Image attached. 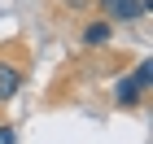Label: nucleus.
I'll return each mask as SVG.
<instances>
[{
	"label": "nucleus",
	"instance_id": "1",
	"mask_svg": "<svg viewBox=\"0 0 153 144\" xmlns=\"http://www.w3.org/2000/svg\"><path fill=\"white\" fill-rule=\"evenodd\" d=\"M101 9L114 18V22H136L140 13H149L153 9V0H96Z\"/></svg>",
	"mask_w": 153,
	"mask_h": 144
},
{
	"label": "nucleus",
	"instance_id": "2",
	"mask_svg": "<svg viewBox=\"0 0 153 144\" xmlns=\"http://www.w3.org/2000/svg\"><path fill=\"white\" fill-rule=\"evenodd\" d=\"M18 87H22V70H18L13 61H0V100L18 96Z\"/></svg>",
	"mask_w": 153,
	"mask_h": 144
},
{
	"label": "nucleus",
	"instance_id": "3",
	"mask_svg": "<svg viewBox=\"0 0 153 144\" xmlns=\"http://www.w3.org/2000/svg\"><path fill=\"white\" fill-rule=\"evenodd\" d=\"M144 87L136 83V79H118V87H114V100L118 105H136V96H140Z\"/></svg>",
	"mask_w": 153,
	"mask_h": 144
},
{
	"label": "nucleus",
	"instance_id": "4",
	"mask_svg": "<svg viewBox=\"0 0 153 144\" xmlns=\"http://www.w3.org/2000/svg\"><path fill=\"white\" fill-rule=\"evenodd\" d=\"M83 44H92V48L109 44V22H88L83 26Z\"/></svg>",
	"mask_w": 153,
	"mask_h": 144
},
{
	"label": "nucleus",
	"instance_id": "5",
	"mask_svg": "<svg viewBox=\"0 0 153 144\" xmlns=\"http://www.w3.org/2000/svg\"><path fill=\"white\" fill-rule=\"evenodd\" d=\"M131 79H136V83H140V87H149V83H153V61H140Z\"/></svg>",
	"mask_w": 153,
	"mask_h": 144
},
{
	"label": "nucleus",
	"instance_id": "6",
	"mask_svg": "<svg viewBox=\"0 0 153 144\" xmlns=\"http://www.w3.org/2000/svg\"><path fill=\"white\" fill-rule=\"evenodd\" d=\"M0 144H18V131L13 127H0Z\"/></svg>",
	"mask_w": 153,
	"mask_h": 144
}]
</instances>
